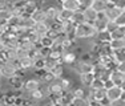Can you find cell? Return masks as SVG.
Masks as SVG:
<instances>
[{"label":"cell","instance_id":"cell-11","mask_svg":"<svg viewBox=\"0 0 125 106\" xmlns=\"http://www.w3.org/2000/svg\"><path fill=\"white\" fill-rule=\"evenodd\" d=\"M94 77H96V76H94L93 72L81 73V74H79V81H80V84H81V86H84L85 89H88V88H91Z\"/></svg>","mask_w":125,"mask_h":106},{"label":"cell","instance_id":"cell-7","mask_svg":"<svg viewBox=\"0 0 125 106\" xmlns=\"http://www.w3.org/2000/svg\"><path fill=\"white\" fill-rule=\"evenodd\" d=\"M24 81H25L24 77L16 74L15 77H12L11 80H8V86H10L12 90H15V92H21L23 86H24Z\"/></svg>","mask_w":125,"mask_h":106},{"label":"cell","instance_id":"cell-43","mask_svg":"<svg viewBox=\"0 0 125 106\" xmlns=\"http://www.w3.org/2000/svg\"><path fill=\"white\" fill-rule=\"evenodd\" d=\"M106 1H108V4H116L117 0H106Z\"/></svg>","mask_w":125,"mask_h":106},{"label":"cell","instance_id":"cell-1","mask_svg":"<svg viewBox=\"0 0 125 106\" xmlns=\"http://www.w3.org/2000/svg\"><path fill=\"white\" fill-rule=\"evenodd\" d=\"M97 31L94 29V26L92 23H81L77 24L75 28V37L79 40H88V39H93L96 36Z\"/></svg>","mask_w":125,"mask_h":106},{"label":"cell","instance_id":"cell-30","mask_svg":"<svg viewBox=\"0 0 125 106\" xmlns=\"http://www.w3.org/2000/svg\"><path fill=\"white\" fill-rule=\"evenodd\" d=\"M71 105L72 106H88V99H87V97H73Z\"/></svg>","mask_w":125,"mask_h":106},{"label":"cell","instance_id":"cell-12","mask_svg":"<svg viewBox=\"0 0 125 106\" xmlns=\"http://www.w3.org/2000/svg\"><path fill=\"white\" fill-rule=\"evenodd\" d=\"M121 12H123V9H121V8H118L117 5L109 4L108 7H106V9L104 11V15H105L109 20H116V17H117Z\"/></svg>","mask_w":125,"mask_h":106},{"label":"cell","instance_id":"cell-38","mask_svg":"<svg viewBox=\"0 0 125 106\" xmlns=\"http://www.w3.org/2000/svg\"><path fill=\"white\" fill-rule=\"evenodd\" d=\"M116 69L120 70L121 73H124V74H125V61H121V62H118L117 66H116Z\"/></svg>","mask_w":125,"mask_h":106},{"label":"cell","instance_id":"cell-44","mask_svg":"<svg viewBox=\"0 0 125 106\" xmlns=\"http://www.w3.org/2000/svg\"><path fill=\"white\" fill-rule=\"evenodd\" d=\"M1 80H3V78H1ZM1 80H0V89H1V85H3V84H1Z\"/></svg>","mask_w":125,"mask_h":106},{"label":"cell","instance_id":"cell-37","mask_svg":"<svg viewBox=\"0 0 125 106\" xmlns=\"http://www.w3.org/2000/svg\"><path fill=\"white\" fill-rule=\"evenodd\" d=\"M93 1H94V0H79L80 8H81V9H84V8H89V7H92Z\"/></svg>","mask_w":125,"mask_h":106},{"label":"cell","instance_id":"cell-32","mask_svg":"<svg viewBox=\"0 0 125 106\" xmlns=\"http://www.w3.org/2000/svg\"><path fill=\"white\" fill-rule=\"evenodd\" d=\"M53 44V37L49 35H45L40 39V46H45V48H51V45Z\"/></svg>","mask_w":125,"mask_h":106},{"label":"cell","instance_id":"cell-29","mask_svg":"<svg viewBox=\"0 0 125 106\" xmlns=\"http://www.w3.org/2000/svg\"><path fill=\"white\" fill-rule=\"evenodd\" d=\"M111 36H112V40H116V39H124L125 36V32L121 26H117L116 29L111 31Z\"/></svg>","mask_w":125,"mask_h":106},{"label":"cell","instance_id":"cell-13","mask_svg":"<svg viewBox=\"0 0 125 106\" xmlns=\"http://www.w3.org/2000/svg\"><path fill=\"white\" fill-rule=\"evenodd\" d=\"M94 40L99 41L100 44H109L112 40V36H111V32L108 29H104V31H99L94 36Z\"/></svg>","mask_w":125,"mask_h":106},{"label":"cell","instance_id":"cell-25","mask_svg":"<svg viewBox=\"0 0 125 106\" xmlns=\"http://www.w3.org/2000/svg\"><path fill=\"white\" fill-rule=\"evenodd\" d=\"M72 13H73V11H69V9H67V8L60 7V9H59L57 20H59V21H65V20H71V17H72Z\"/></svg>","mask_w":125,"mask_h":106},{"label":"cell","instance_id":"cell-47","mask_svg":"<svg viewBox=\"0 0 125 106\" xmlns=\"http://www.w3.org/2000/svg\"><path fill=\"white\" fill-rule=\"evenodd\" d=\"M124 11H125V7H124Z\"/></svg>","mask_w":125,"mask_h":106},{"label":"cell","instance_id":"cell-2","mask_svg":"<svg viewBox=\"0 0 125 106\" xmlns=\"http://www.w3.org/2000/svg\"><path fill=\"white\" fill-rule=\"evenodd\" d=\"M19 64L17 61H3L0 64V74H1L3 80H11L12 77L17 74V70H19Z\"/></svg>","mask_w":125,"mask_h":106},{"label":"cell","instance_id":"cell-34","mask_svg":"<svg viewBox=\"0 0 125 106\" xmlns=\"http://www.w3.org/2000/svg\"><path fill=\"white\" fill-rule=\"evenodd\" d=\"M27 39H29L33 44H36V45H40V39H41V37L39 36L35 31H32V29L29 31V35H28V37H27Z\"/></svg>","mask_w":125,"mask_h":106},{"label":"cell","instance_id":"cell-17","mask_svg":"<svg viewBox=\"0 0 125 106\" xmlns=\"http://www.w3.org/2000/svg\"><path fill=\"white\" fill-rule=\"evenodd\" d=\"M36 46H37L36 44H33L29 39H20L19 46H17V48H20V49H23V51L28 52V54H29V52H31L32 49H35Z\"/></svg>","mask_w":125,"mask_h":106},{"label":"cell","instance_id":"cell-45","mask_svg":"<svg viewBox=\"0 0 125 106\" xmlns=\"http://www.w3.org/2000/svg\"><path fill=\"white\" fill-rule=\"evenodd\" d=\"M1 35H3V31H1V29H0V36H1Z\"/></svg>","mask_w":125,"mask_h":106},{"label":"cell","instance_id":"cell-9","mask_svg":"<svg viewBox=\"0 0 125 106\" xmlns=\"http://www.w3.org/2000/svg\"><path fill=\"white\" fill-rule=\"evenodd\" d=\"M121 96H123V89H121L120 86H117V85H115V86L106 89V98L109 99L111 104L113 101H116V99L121 98Z\"/></svg>","mask_w":125,"mask_h":106},{"label":"cell","instance_id":"cell-16","mask_svg":"<svg viewBox=\"0 0 125 106\" xmlns=\"http://www.w3.org/2000/svg\"><path fill=\"white\" fill-rule=\"evenodd\" d=\"M60 7L67 8V9H69V11L81 9V8H80V4H79V0H61Z\"/></svg>","mask_w":125,"mask_h":106},{"label":"cell","instance_id":"cell-15","mask_svg":"<svg viewBox=\"0 0 125 106\" xmlns=\"http://www.w3.org/2000/svg\"><path fill=\"white\" fill-rule=\"evenodd\" d=\"M37 8H39L37 0H27V1L24 3V5H23L24 15H29V16H31V13L33 12L35 9H37Z\"/></svg>","mask_w":125,"mask_h":106},{"label":"cell","instance_id":"cell-5","mask_svg":"<svg viewBox=\"0 0 125 106\" xmlns=\"http://www.w3.org/2000/svg\"><path fill=\"white\" fill-rule=\"evenodd\" d=\"M77 58H79V56H77L76 53L72 51V49H65V51L62 52V54H61L60 62L64 64L67 69H69V68L77 61Z\"/></svg>","mask_w":125,"mask_h":106},{"label":"cell","instance_id":"cell-33","mask_svg":"<svg viewBox=\"0 0 125 106\" xmlns=\"http://www.w3.org/2000/svg\"><path fill=\"white\" fill-rule=\"evenodd\" d=\"M113 58L116 60V62H121V61H125V48L120 49V51H115L113 52Z\"/></svg>","mask_w":125,"mask_h":106},{"label":"cell","instance_id":"cell-27","mask_svg":"<svg viewBox=\"0 0 125 106\" xmlns=\"http://www.w3.org/2000/svg\"><path fill=\"white\" fill-rule=\"evenodd\" d=\"M109 46H111V49H112L113 52H115V51H120V49H124V48H125V41H124V39L111 40Z\"/></svg>","mask_w":125,"mask_h":106},{"label":"cell","instance_id":"cell-14","mask_svg":"<svg viewBox=\"0 0 125 106\" xmlns=\"http://www.w3.org/2000/svg\"><path fill=\"white\" fill-rule=\"evenodd\" d=\"M32 31H35V32H36V33H37L40 37H43V36H45V35H48L49 25L47 24L45 21L35 23V25H33V28H32Z\"/></svg>","mask_w":125,"mask_h":106},{"label":"cell","instance_id":"cell-24","mask_svg":"<svg viewBox=\"0 0 125 106\" xmlns=\"http://www.w3.org/2000/svg\"><path fill=\"white\" fill-rule=\"evenodd\" d=\"M11 16H12V11L8 5L0 8V23H7Z\"/></svg>","mask_w":125,"mask_h":106},{"label":"cell","instance_id":"cell-40","mask_svg":"<svg viewBox=\"0 0 125 106\" xmlns=\"http://www.w3.org/2000/svg\"><path fill=\"white\" fill-rule=\"evenodd\" d=\"M115 5H117L118 8H121V9H124V7H125V0H117Z\"/></svg>","mask_w":125,"mask_h":106},{"label":"cell","instance_id":"cell-42","mask_svg":"<svg viewBox=\"0 0 125 106\" xmlns=\"http://www.w3.org/2000/svg\"><path fill=\"white\" fill-rule=\"evenodd\" d=\"M120 88H121V89H123V92H125V80L123 81V84L120 85Z\"/></svg>","mask_w":125,"mask_h":106},{"label":"cell","instance_id":"cell-23","mask_svg":"<svg viewBox=\"0 0 125 106\" xmlns=\"http://www.w3.org/2000/svg\"><path fill=\"white\" fill-rule=\"evenodd\" d=\"M111 80L113 81L115 85L120 86V85L123 84V81H124V73H121L120 70H117V69H113L112 73H111Z\"/></svg>","mask_w":125,"mask_h":106},{"label":"cell","instance_id":"cell-28","mask_svg":"<svg viewBox=\"0 0 125 106\" xmlns=\"http://www.w3.org/2000/svg\"><path fill=\"white\" fill-rule=\"evenodd\" d=\"M33 25H35V21L32 20V17L29 16V15H23L19 26H25V28H28V29H32Z\"/></svg>","mask_w":125,"mask_h":106},{"label":"cell","instance_id":"cell-36","mask_svg":"<svg viewBox=\"0 0 125 106\" xmlns=\"http://www.w3.org/2000/svg\"><path fill=\"white\" fill-rule=\"evenodd\" d=\"M100 88H104V81L99 77H94L93 82L91 85V89H100Z\"/></svg>","mask_w":125,"mask_h":106},{"label":"cell","instance_id":"cell-31","mask_svg":"<svg viewBox=\"0 0 125 106\" xmlns=\"http://www.w3.org/2000/svg\"><path fill=\"white\" fill-rule=\"evenodd\" d=\"M71 92H72L73 97H85L87 96V89L84 86H76L73 89H71Z\"/></svg>","mask_w":125,"mask_h":106},{"label":"cell","instance_id":"cell-46","mask_svg":"<svg viewBox=\"0 0 125 106\" xmlns=\"http://www.w3.org/2000/svg\"><path fill=\"white\" fill-rule=\"evenodd\" d=\"M123 29H124V32H125V26H124V28H123Z\"/></svg>","mask_w":125,"mask_h":106},{"label":"cell","instance_id":"cell-6","mask_svg":"<svg viewBox=\"0 0 125 106\" xmlns=\"http://www.w3.org/2000/svg\"><path fill=\"white\" fill-rule=\"evenodd\" d=\"M43 85V82L40 81L37 77H35V78H28V80H25L24 81V86H23V92H25V93H31V92H33V90H36L39 89V88Z\"/></svg>","mask_w":125,"mask_h":106},{"label":"cell","instance_id":"cell-4","mask_svg":"<svg viewBox=\"0 0 125 106\" xmlns=\"http://www.w3.org/2000/svg\"><path fill=\"white\" fill-rule=\"evenodd\" d=\"M44 12H45V23L47 24H52L53 21H56L57 20V16H59V9H60V5L55 4V3H52V4L47 5L45 8H43Z\"/></svg>","mask_w":125,"mask_h":106},{"label":"cell","instance_id":"cell-19","mask_svg":"<svg viewBox=\"0 0 125 106\" xmlns=\"http://www.w3.org/2000/svg\"><path fill=\"white\" fill-rule=\"evenodd\" d=\"M31 17L35 23H41V21H45V12L41 7H39L37 9H35L33 12L31 13Z\"/></svg>","mask_w":125,"mask_h":106},{"label":"cell","instance_id":"cell-22","mask_svg":"<svg viewBox=\"0 0 125 106\" xmlns=\"http://www.w3.org/2000/svg\"><path fill=\"white\" fill-rule=\"evenodd\" d=\"M71 20H72V21L75 23L76 25H77V24H81V23H85L87 20H85V16H84V11H83V9L73 11Z\"/></svg>","mask_w":125,"mask_h":106},{"label":"cell","instance_id":"cell-18","mask_svg":"<svg viewBox=\"0 0 125 106\" xmlns=\"http://www.w3.org/2000/svg\"><path fill=\"white\" fill-rule=\"evenodd\" d=\"M65 69H67V68H65V65L59 61L57 64H55V66H53L52 69L49 70V72L52 73L53 76H55V78H59V77H62V76L65 74Z\"/></svg>","mask_w":125,"mask_h":106},{"label":"cell","instance_id":"cell-8","mask_svg":"<svg viewBox=\"0 0 125 106\" xmlns=\"http://www.w3.org/2000/svg\"><path fill=\"white\" fill-rule=\"evenodd\" d=\"M108 23H109V19L104 15V12H100L99 16H97V19L94 20L92 24H93L94 29L99 32V31H104V29L108 28Z\"/></svg>","mask_w":125,"mask_h":106},{"label":"cell","instance_id":"cell-35","mask_svg":"<svg viewBox=\"0 0 125 106\" xmlns=\"http://www.w3.org/2000/svg\"><path fill=\"white\" fill-rule=\"evenodd\" d=\"M115 21H116V24H117L118 26H121V28H124V26H125V11L124 9H123V12L116 17Z\"/></svg>","mask_w":125,"mask_h":106},{"label":"cell","instance_id":"cell-3","mask_svg":"<svg viewBox=\"0 0 125 106\" xmlns=\"http://www.w3.org/2000/svg\"><path fill=\"white\" fill-rule=\"evenodd\" d=\"M45 89H47V94H48V97H51V98H53V99L59 98V97L65 92V90L61 88V85L59 84L57 81H55V80L51 81V82H48V84H45Z\"/></svg>","mask_w":125,"mask_h":106},{"label":"cell","instance_id":"cell-20","mask_svg":"<svg viewBox=\"0 0 125 106\" xmlns=\"http://www.w3.org/2000/svg\"><path fill=\"white\" fill-rule=\"evenodd\" d=\"M3 54L8 61H17V48H4Z\"/></svg>","mask_w":125,"mask_h":106},{"label":"cell","instance_id":"cell-10","mask_svg":"<svg viewBox=\"0 0 125 106\" xmlns=\"http://www.w3.org/2000/svg\"><path fill=\"white\" fill-rule=\"evenodd\" d=\"M17 64H19V68L20 69H24V70H33V66H35V60L31 57V56H24V57L19 58L17 60Z\"/></svg>","mask_w":125,"mask_h":106},{"label":"cell","instance_id":"cell-21","mask_svg":"<svg viewBox=\"0 0 125 106\" xmlns=\"http://www.w3.org/2000/svg\"><path fill=\"white\" fill-rule=\"evenodd\" d=\"M84 16H85V20H87L88 23H93L94 20L97 19V16H99V12L97 11H94L92 7L89 8H84Z\"/></svg>","mask_w":125,"mask_h":106},{"label":"cell","instance_id":"cell-39","mask_svg":"<svg viewBox=\"0 0 125 106\" xmlns=\"http://www.w3.org/2000/svg\"><path fill=\"white\" fill-rule=\"evenodd\" d=\"M112 86H115V84H113V81L111 78H108V80L104 81V88H105V89H109V88H112Z\"/></svg>","mask_w":125,"mask_h":106},{"label":"cell","instance_id":"cell-26","mask_svg":"<svg viewBox=\"0 0 125 106\" xmlns=\"http://www.w3.org/2000/svg\"><path fill=\"white\" fill-rule=\"evenodd\" d=\"M108 1L106 0H94L93 4H92V8H93L94 11H97V12H104V11L106 9V7H108Z\"/></svg>","mask_w":125,"mask_h":106},{"label":"cell","instance_id":"cell-41","mask_svg":"<svg viewBox=\"0 0 125 106\" xmlns=\"http://www.w3.org/2000/svg\"><path fill=\"white\" fill-rule=\"evenodd\" d=\"M4 48H5V45H4V43H3L1 40H0V53H1L3 51H4Z\"/></svg>","mask_w":125,"mask_h":106}]
</instances>
